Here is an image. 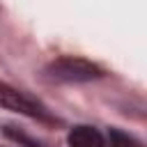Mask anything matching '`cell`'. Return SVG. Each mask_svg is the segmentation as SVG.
<instances>
[{"label": "cell", "mask_w": 147, "mask_h": 147, "mask_svg": "<svg viewBox=\"0 0 147 147\" xmlns=\"http://www.w3.org/2000/svg\"><path fill=\"white\" fill-rule=\"evenodd\" d=\"M67 142L69 147H106V140L103 136L94 129V126H74L67 136Z\"/></svg>", "instance_id": "3"}, {"label": "cell", "mask_w": 147, "mask_h": 147, "mask_svg": "<svg viewBox=\"0 0 147 147\" xmlns=\"http://www.w3.org/2000/svg\"><path fill=\"white\" fill-rule=\"evenodd\" d=\"M110 147H142L133 136L122 133L119 129H110Z\"/></svg>", "instance_id": "4"}, {"label": "cell", "mask_w": 147, "mask_h": 147, "mask_svg": "<svg viewBox=\"0 0 147 147\" xmlns=\"http://www.w3.org/2000/svg\"><path fill=\"white\" fill-rule=\"evenodd\" d=\"M46 71L55 80H67V83H85V80H94V78L103 76L101 67H96L90 60L74 57V55H64V57L53 60Z\"/></svg>", "instance_id": "1"}, {"label": "cell", "mask_w": 147, "mask_h": 147, "mask_svg": "<svg viewBox=\"0 0 147 147\" xmlns=\"http://www.w3.org/2000/svg\"><path fill=\"white\" fill-rule=\"evenodd\" d=\"M0 106L7 108V110L21 113V115L34 117V119H48L46 108L37 99H32L30 94H25V92H21L11 85H5V83H0Z\"/></svg>", "instance_id": "2"}]
</instances>
